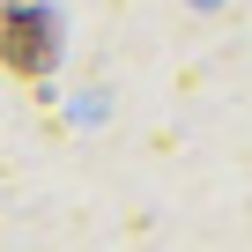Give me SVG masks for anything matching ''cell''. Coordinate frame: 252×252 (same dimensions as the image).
I'll return each mask as SVG.
<instances>
[{"label": "cell", "instance_id": "cell-1", "mask_svg": "<svg viewBox=\"0 0 252 252\" xmlns=\"http://www.w3.org/2000/svg\"><path fill=\"white\" fill-rule=\"evenodd\" d=\"M52 60H60L52 8H37V0H0V67L37 82V74H52Z\"/></svg>", "mask_w": 252, "mask_h": 252}]
</instances>
